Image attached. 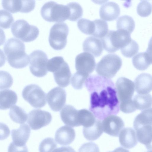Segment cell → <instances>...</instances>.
I'll list each match as a JSON object with an SVG mask.
<instances>
[{
  "instance_id": "cell-20",
  "label": "cell",
  "mask_w": 152,
  "mask_h": 152,
  "mask_svg": "<svg viewBox=\"0 0 152 152\" xmlns=\"http://www.w3.org/2000/svg\"><path fill=\"white\" fill-rule=\"evenodd\" d=\"M83 48L85 52L89 53L95 57L100 56L103 50L101 40L93 36L89 37L85 40Z\"/></svg>"
},
{
  "instance_id": "cell-6",
  "label": "cell",
  "mask_w": 152,
  "mask_h": 152,
  "mask_svg": "<svg viewBox=\"0 0 152 152\" xmlns=\"http://www.w3.org/2000/svg\"><path fill=\"white\" fill-rule=\"evenodd\" d=\"M11 31L15 37L25 42L35 40L39 33L37 27L30 25L23 19L15 21L11 26Z\"/></svg>"
},
{
  "instance_id": "cell-47",
  "label": "cell",
  "mask_w": 152,
  "mask_h": 152,
  "mask_svg": "<svg viewBox=\"0 0 152 152\" xmlns=\"http://www.w3.org/2000/svg\"><path fill=\"white\" fill-rule=\"evenodd\" d=\"M108 152H130L127 149H125L121 147L117 148L112 151Z\"/></svg>"
},
{
  "instance_id": "cell-25",
  "label": "cell",
  "mask_w": 152,
  "mask_h": 152,
  "mask_svg": "<svg viewBox=\"0 0 152 152\" xmlns=\"http://www.w3.org/2000/svg\"><path fill=\"white\" fill-rule=\"evenodd\" d=\"M103 132L102 122L97 119L95 123L88 127H83V134L84 136L88 140L94 141L98 139Z\"/></svg>"
},
{
  "instance_id": "cell-33",
  "label": "cell",
  "mask_w": 152,
  "mask_h": 152,
  "mask_svg": "<svg viewBox=\"0 0 152 152\" xmlns=\"http://www.w3.org/2000/svg\"><path fill=\"white\" fill-rule=\"evenodd\" d=\"M77 25L79 29L82 33L87 35H92L94 29L93 21L82 18L78 20Z\"/></svg>"
},
{
  "instance_id": "cell-12",
  "label": "cell",
  "mask_w": 152,
  "mask_h": 152,
  "mask_svg": "<svg viewBox=\"0 0 152 152\" xmlns=\"http://www.w3.org/2000/svg\"><path fill=\"white\" fill-rule=\"evenodd\" d=\"M46 99L50 108L53 111H60L64 106L66 101L65 90L58 87H55L47 94Z\"/></svg>"
},
{
  "instance_id": "cell-31",
  "label": "cell",
  "mask_w": 152,
  "mask_h": 152,
  "mask_svg": "<svg viewBox=\"0 0 152 152\" xmlns=\"http://www.w3.org/2000/svg\"><path fill=\"white\" fill-rule=\"evenodd\" d=\"M66 5L69 10V20L76 21L82 17L83 10L82 7L79 3L76 2H71Z\"/></svg>"
},
{
  "instance_id": "cell-13",
  "label": "cell",
  "mask_w": 152,
  "mask_h": 152,
  "mask_svg": "<svg viewBox=\"0 0 152 152\" xmlns=\"http://www.w3.org/2000/svg\"><path fill=\"white\" fill-rule=\"evenodd\" d=\"M115 87L119 102L132 99L134 91L133 81L126 77H121L116 81Z\"/></svg>"
},
{
  "instance_id": "cell-30",
  "label": "cell",
  "mask_w": 152,
  "mask_h": 152,
  "mask_svg": "<svg viewBox=\"0 0 152 152\" xmlns=\"http://www.w3.org/2000/svg\"><path fill=\"white\" fill-rule=\"evenodd\" d=\"M93 22L94 24V29L92 35L96 38H102L108 31L107 23L100 19H96Z\"/></svg>"
},
{
  "instance_id": "cell-32",
  "label": "cell",
  "mask_w": 152,
  "mask_h": 152,
  "mask_svg": "<svg viewBox=\"0 0 152 152\" xmlns=\"http://www.w3.org/2000/svg\"><path fill=\"white\" fill-rule=\"evenodd\" d=\"M1 4L3 8L12 13L21 12L22 0H3Z\"/></svg>"
},
{
  "instance_id": "cell-17",
  "label": "cell",
  "mask_w": 152,
  "mask_h": 152,
  "mask_svg": "<svg viewBox=\"0 0 152 152\" xmlns=\"http://www.w3.org/2000/svg\"><path fill=\"white\" fill-rule=\"evenodd\" d=\"M75 137L74 129L68 126H64L58 129L55 137L56 142L61 145L70 144L74 140Z\"/></svg>"
},
{
  "instance_id": "cell-34",
  "label": "cell",
  "mask_w": 152,
  "mask_h": 152,
  "mask_svg": "<svg viewBox=\"0 0 152 152\" xmlns=\"http://www.w3.org/2000/svg\"><path fill=\"white\" fill-rule=\"evenodd\" d=\"M139 49L138 44L132 39L126 45L120 49L123 55L124 56L131 58L137 53Z\"/></svg>"
},
{
  "instance_id": "cell-1",
  "label": "cell",
  "mask_w": 152,
  "mask_h": 152,
  "mask_svg": "<svg viewBox=\"0 0 152 152\" xmlns=\"http://www.w3.org/2000/svg\"><path fill=\"white\" fill-rule=\"evenodd\" d=\"M84 84L90 93L89 110L96 118L101 121L118 113L119 101L114 83L111 79L92 75Z\"/></svg>"
},
{
  "instance_id": "cell-39",
  "label": "cell",
  "mask_w": 152,
  "mask_h": 152,
  "mask_svg": "<svg viewBox=\"0 0 152 152\" xmlns=\"http://www.w3.org/2000/svg\"><path fill=\"white\" fill-rule=\"evenodd\" d=\"M13 83V78L8 72L0 71V90L10 88Z\"/></svg>"
},
{
  "instance_id": "cell-11",
  "label": "cell",
  "mask_w": 152,
  "mask_h": 152,
  "mask_svg": "<svg viewBox=\"0 0 152 152\" xmlns=\"http://www.w3.org/2000/svg\"><path fill=\"white\" fill-rule=\"evenodd\" d=\"M96 66L95 58L90 53L83 52L77 56L75 59V67L77 72L89 76Z\"/></svg>"
},
{
  "instance_id": "cell-37",
  "label": "cell",
  "mask_w": 152,
  "mask_h": 152,
  "mask_svg": "<svg viewBox=\"0 0 152 152\" xmlns=\"http://www.w3.org/2000/svg\"><path fill=\"white\" fill-rule=\"evenodd\" d=\"M57 144L54 139L48 137L43 140L39 147V152H52L57 148Z\"/></svg>"
},
{
  "instance_id": "cell-10",
  "label": "cell",
  "mask_w": 152,
  "mask_h": 152,
  "mask_svg": "<svg viewBox=\"0 0 152 152\" xmlns=\"http://www.w3.org/2000/svg\"><path fill=\"white\" fill-rule=\"evenodd\" d=\"M52 119L51 115L49 112L34 109L28 114L27 123L32 129L36 130L48 125Z\"/></svg>"
},
{
  "instance_id": "cell-28",
  "label": "cell",
  "mask_w": 152,
  "mask_h": 152,
  "mask_svg": "<svg viewBox=\"0 0 152 152\" xmlns=\"http://www.w3.org/2000/svg\"><path fill=\"white\" fill-rule=\"evenodd\" d=\"M137 109L143 111L149 108L152 105V97L150 94H138L133 100Z\"/></svg>"
},
{
  "instance_id": "cell-27",
  "label": "cell",
  "mask_w": 152,
  "mask_h": 152,
  "mask_svg": "<svg viewBox=\"0 0 152 152\" xmlns=\"http://www.w3.org/2000/svg\"><path fill=\"white\" fill-rule=\"evenodd\" d=\"M9 115L13 121L21 124H24L28 118V115L24 110L17 105L11 107Z\"/></svg>"
},
{
  "instance_id": "cell-44",
  "label": "cell",
  "mask_w": 152,
  "mask_h": 152,
  "mask_svg": "<svg viewBox=\"0 0 152 152\" xmlns=\"http://www.w3.org/2000/svg\"><path fill=\"white\" fill-rule=\"evenodd\" d=\"M52 152H76L72 147L69 146H63L56 148Z\"/></svg>"
},
{
  "instance_id": "cell-4",
  "label": "cell",
  "mask_w": 152,
  "mask_h": 152,
  "mask_svg": "<svg viewBox=\"0 0 152 152\" xmlns=\"http://www.w3.org/2000/svg\"><path fill=\"white\" fill-rule=\"evenodd\" d=\"M41 14L46 21L61 23L68 20L69 12L67 5L58 4L54 1H50L45 3L42 7Z\"/></svg>"
},
{
  "instance_id": "cell-14",
  "label": "cell",
  "mask_w": 152,
  "mask_h": 152,
  "mask_svg": "<svg viewBox=\"0 0 152 152\" xmlns=\"http://www.w3.org/2000/svg\"><path fill=\"white\" fill-rule=\"evenodd\" d=\"M103 132L108 135L117 137L124 127V123L119 117L115 115H109L102 122Z\"/></svg>"
},
{
  "instance_id": "cell-43",
  "label": "cell",
  "mask_w": 152,
  "mask_h": 152,
  "mask_svg": "<svg viewBox=\"0 0 152 152\" xmlns=\"http://www.w3.org/2000/svg\"><path fill=\"white\" fill-rule=\"evenodd\" d=\"M8 152H28L26 145L20 146L15 145L13 142L9 145Z\"/></svg>"
},
{
  "instance_id": "cell-5",
  "label": "cell",
  "mask_w": 152,
  "mask_h": 152,
  "mask_svg": "<svg viewBox=\"0 0 152 152\" xmlns=\"http://www.w3.org/2000/svg\"><path fill=\"white\" fill-rule=\"evenodd\" d=\"M122 65L121 58L115 54H109L103 56L97 64L96 72L100 76L110 79L113 77Z\"/></svg>"
},
{
  "instance_id": "cell-23",
  "label": "cell",
  "mask_w": 152,
  "mask_h": 152,
  "mask_svg": "<svg viewBox=\"0 0 152 152\" xmlns=\"http://www.w3.org/2000/svg\"><path fill=\"white\" fill-rule=\"evenodd\" d=\"M17 94L10 89L0 91V110L8 109L17 103Z\"/></svg>"
},
{
  "instance_id": "cell-16",
  "label": "cell",
  "mask_w": 152,
  "mask_h": 152,
  "mask_svg": "<svg viewBox=\"0 0 152 152\" xmlns=\"http://www.w3.org/2000/svg\"><path fill=\"white\" fill-rule=\"evenodd\" d=\"M120 13V9L118 5L112 1L107 2L103 4L99 11L101 18L107 21L115 20Z\"/></svg>"
},
{
  "instance_id": "cell-26",
  "label": "cell",
  "mask_w": 152,
  "mask_h": 152,
  "mask_svg": "<svg viewBox=\"0 0 152 152\" xmlns=\"http://www.w3.org/2000/svg\"><path fill=\"white\" fill-rule=\"evenodd\" d=\"M78 122L79 126L88 127L92 126L96 119L93 113L86 109L78 110Z\"/></svg>"
},
{
  "instance_id": "cell-41",
  "label": "cell",
  "mask_w": 152,
  "mask_h": 152,
  "mask_svg": "<svg viewBox=\"0 0 152 152\" xmlns=\"http://www.w3.org/2000/svg\"><path fill=\"white\" fill-rule=\"evenodd\" d=\"M78 152H99V150L95 143L88 142L83 144L79 148Z\"/></svg>"
},
{
  "instance_id": "cell-45",
  "label": "cell",
  "mask_w": 152,
  "mask_h": 152,
  "mask_svg": "<svg viewBox=\"0 0 152 152\" xmlns=\"http://www.w3.org/2000/svg\"><path fill=\"white\" fill-rule=\"evenodd\" d=\"M6 60V56L3 51L0 49V67L4 65Z\"/></svg>"
},
{
  "instance_id": "cell-15",
  "label": "cell",
  "mask_w": 152,
  "mask_h": 152,
  "mask_svg": "<svg viewBox=\"0 0 152 152\" xmlns=\"http://www.w3.org/2000/svg\"><path fill=\"white\" fill-rule=\"evenodd\" d=\"M53 75L57 84L62 87H65L70 83L72 75L69 67L64 61L55 70Z\"/></svg>"
},
{
  "instance_id": "cell-38",
  "label": "cell",
  "mask_w": 152,
  "mask_h": 152,
  "mask_svg": "<svg viewBox=\"0 0 152 152\" xmlns=\"http://www.w3.org/2000/svg\"><path fill=\"white\" fill-rule=\"evenodd\" d=\"M137 11L138 14L140 16L147 17L151 12V4L147 1H141L137 6Z\"/></svg>"
},
{
  "instance_id": "cell-8",
  "label": "cell",
  "mask_w": 152,
  "mask_h": 152,
  "mask_svg": "<svg viewBox=\"0 0 152 152\" xmlns=\"http://www.w3.org/2000/svg\"><path fill=\"white\" fill-rule=\"evenodd\" d=\"M22 95L23 99L34 108H41L46 104V94L37 85L31 84L26 86Z\"/></svg>"
},
{
  "instance_id": "cell-18",
  "label": "cell",
  "mask_w": 152,
  "mask_h": 152,
  "mask_svg": "<svg viewBox=\"0 0 152 152\" xmlns=\"http://www.w3.org/2000/svg\"><path fill=\"white\" fill-rule=\"evenodd\" d=\"M134 87L136 91L139 94H147L152 88V76L147 73H142L136 78Z\"/></svg>"
},
{
  "instance_id": "cell-36",
  "label": "cell",
  "mask_w": 152,
  "mask_h": 152,
  "mask_svg": "<svg viewBox=\"0 0 152 152\" xmlns=\"http://www.w3.org/2000/svg\"><path fill=\"white\" fill-rule=\"evenodd\" d=\"M88 77V76L77 72L72 77L71 83L72 86L75 89H81Z\"/></svg>"
},
{
  "instance_id": "cell-2",
  "label": "cell",
  "mask_w": 152,
  "mask_h": 152,
  "mask_svg": "<svg viewBox=\"0 0 152 152\" xmlns=\"http://www.w3.org/2000/svg\"><path fill=\"white\" fill-rule=\"evenodd\" d=\"M4 51L10 65L16 69H21L29 64V57L25 52L24 44L14 38L9 39L4 47Z\"/></svg>"
},
{
  "instance_id": "cell-29",
  "label": "cell",
  "mask_w": 152,
  "mask_h": 152,
  "mask_svg": "<svg viewBox=\"0 0 152 152\" xmlns=\"http://www.w3.org/2000/svg\"><path fill=\"white\" fill-rule=\"evenodd\" d=\"M118 30L126 31L129 33L134 31L135 27V22L131 17L128 15L120 16L118 19L116 23Z\"/></svg>"
},
{
  "instance_id": "cell-19",
  "label": "cell",
  "mask_w": 152,
  "mask_h": 152,
  "mask_svg": "<svg viewBox=\"0 0 152 152\" xmlns=\"http://www.w3.org/2000/svg\"><path fill=\"white\" fill-rule=\"evenodd\" d=\"M31 130L26 124H21L19 128L12 129L11 136L13 142L16 145L22 146L26 144L30 137Z\"/></svg>"
},
{
  "instance_id": "cell-24",
  "label": "cell",
  "mask_w": 152,
  "mask_h": 152,
  "mask_svg": "<svg viewBox=\"0 0 152 152\" xmlns=\"http://www.w3.org/2000/svg\"><path fill=\"white\" fill-rule=\"evenodd\" d=\"M132 62L134 66L137 69L140 70L146 69L152 63L150 50L148 49L145 52L137 54L132 58Z\"/></svg>"
},
{
  "instance_id": "cell-9",
  "label": "cell",
  "mask_w": 152,
  "mask_h": 152,
  "mask_svg": "<svg viewBox=\"0 0 152 152\" xmlns=\"http://www.w3.org/2000/svg\"><path fill=\"white\" fill-rule=\"evenodd\" d=\"M29 69L34 76L42 77L47 74V65L48 61L47 55L40 50L34 51L30 54Z\"/></svg>"
},
{
  "instance_id": "cell-21",
  "label": "cell",
  "mask_w": 152,
  "mask_h": 152,
  "mask_svg": "<svg viewBox=\"0 0 152 152\" xmlns=\"http://www.w3.org/2000/svg\"><path fill=\"white\" fill-rule=\"evenodd\" d=\"M119 141L122 146L130 149L137 144V140L134 130L132 128L127 127L122 129L119 134Z\"/></svg>"
},
{
  "instance_id": "cell-7",
  "label": "cell",
  "mask_w": 152,
  "mask_h": 152,
  "mask_svg": "<svg viewBox=\"0 0 152 152\" xmlns=\"http://www.w3.org/2000/svg\"><path fill=\"white\" fill-rule=\"evenodd\" d=\"M69 28L64 23H55L51 28L48 41L51 47L56 50L64 48L67 42Z\"/></svg>"
},
{
  "instance_id": "cell-46",
  "label": "cell",
  "mask_w": 152,
  "mask_h": 152,
  "mask_svg": "<svg viewBox=\"0 0 152 152\" xmlns=\"http://www.w3.org/2000/svg\"><path fill=\"white\" fill-rule=\"evenodd\" d=\"M6 39V36L4 30L0 28V46L3 45Z\"/></svg>"
},
{
  "instance_id": "cell-35",
  "label": "cell",
  "mask_w": 152,
  "mask_h": 152,
  "mask_svg": "<svg viewBox=\"0 0 152 152\" xmlns=\"http://www.w3.org/2000/svg\"><path fill=\"white\" fill-rule=\"evenodd\" d=\"M14 21L12 15L8 11L0 10V27L4 29L10 28Z\"/></svg>"
},
{
  "instance_id": "cell-48",
  "label": "cell",
  "mask_w": 152,
  "mask_h": 152,
  "mask_svg": "<svg viewBox=\"0 0 152 152\" xmlns=\"http://www.w3.org/2000/svg\"><path fill=\"white\" fill-rule=\"evenodd\" d=\"M146 152H152V151H151V150H149L148 151Z\"/></svg>"
},
{
  "instance_id": "cell-22",
  "label": "cell",
  "mask_w": 152,
  "mask_h": 152,
  "mask_svg": "<svg viewBox=\"0 0 152 152\" xmlns=\"http://www.w3.org/2000/svg\"><path fill=\"white\" fill-rule=\"evenodd\" d=\"M60 116L65 124L72 127L79 126L78 122V110L72 105H66L61 111Z\"/></svg>"
},
{
  "instance_id": "cell-42",
  "label": "cell",
  "mask_w": 152,
  "mask_h": 152,
  "mask_svg": "<svg viewBox=\"0 0 152 152\" xmlns=\"http://www.w3.org/2000/svg\"><path fill=\"white\" fill-rule=\"evenodd\" d=\"M10 134V131L5 124L0 122V140L7 139Z\"/></svg>"
},
{
  "instance_id": "cell-3",
  "label": "cell",
  "mask_w": 152,
  "mask_h": 152,
  "mask_svg": "<svg viewBox=\"0 0 152 152\" xmlns=\"http://www.w3.org/2000/svg\"><path fill=\"white\" fill-rule=\"evenodd\" d=\"M130 34L124 30H110L101 39L103 48L109 53H114L124 47L131 40Z\"/></svg>"
},
{
  "instance_id": "cell-40",
  "label": "cell",
  "mask_w": 152,
  "mask_h": 152,
  "mask_svg": "<svg viewBox=\"0 0 152 152\" xmlns=\"http://www.w3.org/2000/svg\"><path fill=\"white\" fill-rule=\"evenodd\" d=\"M119 107L121 111L126 113H132L137 109L132 99L120 102Z\"/></svg>"
}]
</instances>
